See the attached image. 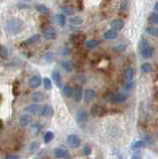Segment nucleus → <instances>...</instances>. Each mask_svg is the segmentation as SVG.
Listing matches in <instances>:
<instances>
[{"label":"nucleus","instance_id":"nucleus-1","mask_svg":"<svg viewBox=\"0 0 158 159\" xmlns=\"http://www.w3.org/2000/svg\"><path fill=\"white\" fill-rule=\"evenodd\" d=\"M24 28V22L21 19H11L6 23L5 31L8 35H16Z\"/></svg>","mask_w":158,"mask_h":159},{"label":"nucleus","instance_id":"nucleus-2","mask_svg":"<svg viewBox=\"0 0 158 159\" xmlns=\"http://www.w3.org/2000/svg\"><path fill=\"white\" fill-rule=\"evenodd\" d=\"M139 48H140L141 56L144 59H150L154 56L155 50H154L152 46L149 45V43L147 42L145 39L141 40V42H140V44H139Z\"/></svg>","mask_w":158,"mask_h":159},{"label":"nucleus","instance_id":"nucleus-3","mask_svg":"<svg viewBox=\"0 0 158 159\" xmlns=\"http://www.w3.org/2000/svg\"><path fill=\"white\" fill-rule=\"evenodd\" d=\"M127 97H128L127 94H121V93H116V94H109L108 96V100L113 103H121L127 100Z\"/></svg>","mask_w":158,"mask_h":159},{"label":"nucleus","instance_id":"nucleus-4","mask_svg":"<svg viewBox=\"0 0 158 159\" xmlns=\"http://www.w3.org/2000/svg\"><path fill=\"white\" fill-rule=\"evenodd\" d=\"M106 110L105 109L104 107L99 106V104H94L91 109V113L92 116L95 117H101V116H104L106 114Z\"/></svg>","mask_w":158,"mask_h":159},{"label":"nucleus","instance_id":"nucleus-5","mask_svg":"<svg viewBox=\"0 0 158 159\" xmlns=\"http://www.w3.org/2000/svg\"><path fill=\"white\" fill-rule=\"evenodd\" d=\"M85 41V36L84 34H76L71 37V42L76 47H81Z\"/></svg>","mask_w":158,"mask_h":159},{"label":"nucleus","instance_id":"nucleus-6","mask_svg":"<svg viewBox=\"0 0 158 159\" xmlns=\"http://www.w3.org/2000/svg\"><path fill=\"white\" fill-rule=\"evenodd\" d=\"M42 109L43 107L39 106V104H36V103H32V104H29L25 107V110L27 113H29L31 114H34V116H39V114L42 113Z\"/></svg>","mask_w":158,"mask_h":159},{"label":"nucleus","instance_id":"nucleus-7","mask_svg":"<svg viewBox=\"0 0 158 159\" xmlns=\"http://www.w3.org/2000/svg\"><path fill=\"white\" fill-rule=\"evenodd\" d=\"M42 36L45 40H54L57 36L56 30H55L53 27H50V26L47 27L46 29H44Z\"/></svg>","mask_w":158,"mask_h":159},{"label":"nucleus","instance_id":"nucleus-8","mask_svg":"<svg viewBox=\"0 0 158 159\" xmlns=\"http://www.w3.org/2000/svg\"><path fill=\"white\" fill-rule=\"evenodd\" d=\"M67 142L72 148H78L81 145V139L78 137V135L71 134L67 137Z\"/></svg>","mask_w":158,"mask_h":159},{"label":"nucleus","instance_id":"nucleus-9","mask_svg":"<svg viewBox=\"0 0 158 159\" xmlns=\"http://www.w3.org/2000/svg\"><path fill=\"white\" fill-rule=\"evenodd\" d=\"M88 120V113L84 110H80L77 113V122L79 126H84Z\"/></svg>","mask_w":158,"mask_h":159},{"label":"nucleus","instance_id":"nucleus-10","mask_svg":"<svg viewBox=\"0 0 158 159\" xmlns=\"http://www.w3.org/2000/svg\"><path fill=\"white\" fill-rule=\"evenodd\" d=\"M61 67L63 68V69L66 71V72L68 73H71L73 72L74 69H75V63L73 62V61L71 60H64L61 62Z\"/></svg>","mask_w":158,"mask_h":159},{"label":"nucleus","instance_id":"nucleus-11","mask_svg":"<svg viewBox=\"0 0 158 159\" xmlns=\"http://www.w3.org/2000/svg\"><path fill=\"white\" fill-rule=\"evenodd\" d=\"M95 97H97V93H95L94 90L88 89V90L85 91L84 100H85V103H91V101H92L95 99Z\"/></svg>","mask_w":158,"mask_h":159},{"label":"nucleus","instance_id":"nucleus-12","mask_svg":"<svg viewBox=\"0 0 158 159\" xmlns=\"http://www.w3.org/2000/svg\"><path fill=\"white\" fill-rule=\"evenodd\" d=\"M41 83H42V80H41L40 77L38 76H33L31 77L29 81H28V84L31 89H36V87H40Z\"/></svg>","mask_w":158,"mask_h":159},{"label":"nucleus","instance_id":"nucleus-13","mask_svg":"<svg viewBox=\"0 0 158 159\" xmlns=\"http://www.w3.org/2000/svg\"><path fill=\"white\" fill-rule=\"evenodd\" d=\"M54 154L57 158H68L69 157V152L67 149H65L63 147H58L54 150Z\"/></svg>","mask_w":158,"mask_h":159},{"label":"nucleus","instance_id":"nucleus-14","mask_svg":"<svg viewBox=\"0 0 158 159\" xmlns=\"http://www.w3.org/2000/svg\"><path fill=\"white\" fill-rule=\"evenodd\" d=\"M111 26L115 31H121V30H122L123 27H124V22L121 19H115L111 23Z\"/></svg>","mask_w":158,"mask_h":159},{"label":"nucleus","instance_id":"nucleus-15","mask_svg":"<svg viewBox=\"0 0 158 159\" xmlns=\"http://www.w3.org/2000/svg\"><path fill=\"white\" fill-rule=\"evenodd\" d=\"M134 75H135V71L132 67L126 68V70L124 71V77H125V79H126L127 82L132 81L133 78H134Z\"/></svg>","mask_w":158,"mask_h":159},{"label":"nucleus","instance_id":"nucleus-16","mask_svg":"<svg viewBox=\"0 0 158 159\" xmlns=\"http://www.w3.org/2000/svg\"><path fill=\"white\" fill-rule=\"evenodd\" d=\"M74 100L79 103V101L82 100V97H83L84 94H83V89H82V87H77L76 89L74 90Z\"/></svg>","mask_w":158,"mask_h":159},{"label":"nucleus","instance_id":"nucleus-17","mask_svg":"<svg viewBox=\"0 0 158 159\" xmlns=\"http://www.w3.org/2000/svg\"><path fill=\"white\" fill-rule=\"evenodd\" d=\"M118 31H115V30H113V29L108 30V31L105 32V34H104L105 39H106V40H114L118 38Z\"/></svg>","mask_w":158,"mask_h":159},{"label":"nucleus","instance_id":"nucleus-18","mask_svg":"<svg viewBox=\"0 0 158 159\" xmlns=\"http://www.w3.org/2000/svg\"><path fill=\"white\" fill-rule=\"evenodd\" d=\"M31 120H32V118H31L30 116H28V114H23V116L19 118V123L21 126L25 127L27 126H29Z\"/></svg>","mask_w":158,"mask_h":159},{"label":"nucleus","instance_id":"nucleus-19","mask_svg":"<svg viewBox=\"0 0 158 159\" xmlns=\"http://www.w3.org/2000/svg\"><path fill=\"white\" fill-rule=\"evenodd\" d=\"M70 23L72 25H74V26H81L82 24L84 23V20L82 17L80 16H74V17H71L70 18Z\"/></svg>","mask_w":158,"mask_h":159},{"label":"nucleus","instance_id":"nucleus-20","mask_svg":"<svg viewBox=\"0 0 158 159\" xmlns=\"http://www.w3.org/2000/svg\"><path fill=\"white\" fill-rule=\"evenodd\" d=\"M31 100L35 101V103H41V101L44 100V94L41 92H35L31 96Z\"/></svg>","mask_w":158,"mask_h":159},{"label":"nucleus","instance_id":"nucleus-21","mask_svg":"<svg viewBox=\"0 0 158 159\" xmlns=\"http://www.w3.org/2000/svg\"><path fill=\"white\" fill-rule=\"evenodd\" d=\"M40 37L41 36L39 35V34H35V35L31 36L30 38L27 39L26 41L24 42V44H25V45H34V44L37 43L40 40Z\"/></svg>","mask_w":158,"mask_h":159},{"label":"nucleus","instance_id":"nucleus-22","mask_svg":"<svg viewBox=\"0 0 158 159\" xmlns=\"http://www.w3.org/2000/svg\"><path fill=\"white\" fill-rule=\"evenodd\" d=\"M53 113H54L53 107H50V106H45L42 109V113H41V114H42V116H44L49 117V116H52Z\"/></svg>","mask_w":158,"mask_h":159},{"label":"nucleus","instance_id":"nucleus-23","mask_svg":"<svg viewBox=\"0 0 158 159\" xmlns=\"http://www.w3.org/2000/svg\"><path fill=\"white\" fill-rule=\"evenodd\" d=\"M98 45H99V42L98 41V40H95V39L89 40V41H87V43H85V46H87V48L90 49V50L95 49Z\"/></svg>","mask_w":158,"mask_h":159},{"label":"nucleus","instance_id":"nucleus-24","mask_svg":"<svg viewBox=\"0 0 158 159\" xmlns=\"http://www.w3.org/2000/svg\"><path fill=\"white\" fill-rule=\"evenodd\" d=\"M63 94H64L65 97H71L72 96H73V94H74V89L71 86H69V84H68V86H65L64 89H63Z\"/></svg>","mask_w":158,"mask_h":159},{"label":"nucleus","instance_id":"nucleus-25","mask_svg":"<svg viewBox=\"0 0 158 159\" xmlns=\"http://www.w3.org/2000/svg\"><path fill=\"white\" fill-rule=\"evenodd\" d=\"M44 143H50L51 141H52L54 139V132H52V131H47V132L44 134Z\"/></svg>","mask_w":158,"mask_h":159},{"label":"nucleus","instance_id":"nucleus-26","mask_svg":"<svg viewBox=\"0 0 158 159\" xmlns=\"http://www.w3.org/2000/svg\"><path fill=\"white\" fill-rule=\"evenodd\" d=\"M52 77H53V80H54L55 84H56L58 87H60L61 86V75H60L59 71H57V70L54 71L53 74H52Z\"/></svg>","mask_w":158,"mask_h":159},{"label":"nucleus","instance_id":"nucleus-27","mask_svg":"<svg viewBox=\"0 0 158 159\" xmlns=\"http://www.w3.org/2000/svg\"><path fill=\"white\" fill-rule=\"evenodd\" d=\"M42 128H43L42 124H40V123H34L33 126H31V132H32L34 135H37L41 130H42Z\"/></svg>","mask_w":158,"mask_h":159},{"label":"nucleus","instance_id":"nucleus-28","mask_svg":"<svg viewBox=\"0 0 158 159\" xmlns=\"http://www.w3.org/2000/svg\"><path fill=\"white\" fill-rule=\"evenodd\" d=\"M141 71L143 73H151L153 72V66L150 63H144L141 65Z\"/></svg>","mask_w":158,"mask_h":159},{"label":"nucleus","instance_id":"nucleus-29","mask_svg":"<svg viewBox=\"0 0 158 159\" xmlns=\"http://www.w3.org/2000/svg\"><path fill=\"white\" fill-rule=\"evenodd\" d=\"M36 10L39 13H43V14H46V13L49 12V8H48L47 6L44 5V4H38V5H36Z\"/></svg>","mask_w":158,"mask_h":159},{"label":"nucleus","instance_id":"nucleus-30","mask_svg":"<svg viewBox=\"0 0 158 159\" xmlns=\"http://www.w3.org/2000/svg\"><path fill=\"white\" fill-rule=\"evenodd\" d=\"M146 33H148L151 36L158 37V28L157 27H147Z\"/></svg>","mask_w":158,"mask_h":159},{"label":"nucleus","instance_id":"nucleus-31","mask_svg":"<svg viewBox=\"0 0 158 159\" xmlns=\"http://www.w3.org/2000/svg\"><path fill=\"white\" fill-rule=\"evenodd\" d=\"M9 55V51L5 46L0 45V57L1 58H7Z\"/></svg>","mask_w":158,"mask_h":159},{"label":"nucleus","instance_id":"nucleus-32","mask_svg":"<svg viewBox=\"0 0 158 159\" xmlns=\"http://www.w3.org/2000/svg\"><path fill=\"white\" fill-rule=\"evenodd\" d=\"M126 50V45L125 44H118L115 47H113V51L118 53H123Z\"/></svg>","mask_w":158,"mask_h":159},{"label":"nucleus","instance_id":"nucleus-33","mask_svg":"<svg viewBox=\"0 0 158 159\" xmlns=\"http://www.w3.org/2000/svg\"><path fill=\"white\" fill-rule=\"evenodd\" d=\"M146 146V143L144 142V140H137L132 144V147L135 149H139V148H143Z\"/></svg>","mask_w":158,"mask_h":159},{"label":"nucleus","instance_id":"nucleus-34","mask_svg":"<svg viewBox=\"0 0 158 159\" xmlns=\"http://www.w3.org/2000/svg\"><path fill=\"white\" fill-rule=\"evenodd\" d=\"M64 13H66L67 15H74L75 14V9L73 7H71V6H64L63 8H62Z\"/></svg>","mask_w":158,"mask_h":159},{"label":"nucleus","instance_id":"nucleus-35","mask_svg":"<svg viewBox=\"0 0 158 159\" xmlns=\"http://www.w3.org/2000/svg\"><path fill=\"white\" fill-rule=\"evenodd\" d=\"M43 84H44V87H45L46 90L52 89V82H51V80L49 79V78H44Z\"/></svg>","mask_w":158,"mask_h":159},{"label":"nucleus","instance_id":"nucleus-36","mask_svg":"<svg viewBox=\"0 0 158 159\" xmlns=\"http://www.w3.org/2000/svg\"><path fill=\"white\" fill-rule=\"evenodd\" d=\"M44 59H45L47 62H53L55 60V54L53 52H48L45 56H44Z\"/></svg>","mask_w":158,"mask_h":159},{"label":"nucleus","instance_id":"nucleus-37","mask_svg":"<svg viewBox=\"0 0 158 159\" xmlns=\"http://www.w3.org/2000/svg\"><path fill=\"white\" fill-rule=\"evenodd\" d=\"M57 19H58V23H59L60 26H64L65 23H66V17L64 14H59L57 15Z\"/></svg>","mask_w":158,"mask_h":159},{"label":"nucleus","instance_id":"nucleus-38","mask_svg":"<svg viewBox=\"0 0 158 159\" xmlns=\"http://www.w3.org/2000/svg\"><path fill=\"white\" fill-rule=\"evenodd\" d=\"M133 87H134V82H133V81H130V82H127V83L124 84V87H123V90H124L125 92H128V91L131 90Z\"/></svg>","mask_w":158,"mask_h":159},{"label":"nucleus","instance_id":"nucleus-39","mask_svg":"<svg viewBox=\"0 0 158 159\" xmlns=\"http://www.w3.org/2000/svg\"><path fill=\"white\" fill-rule=\"evenodd\" d=\"M150 21L154 23L155 25H158V13L157 12L153 13V14L150 16Z\"/></svg>","mask_w":158,"mask_h":159},{"label":"nucleus","instance_id":"nucleus-40","mask_svg":"<svg viewBox=\"0 0 158 159\" xmlns=\"http://www.w3.org/2000/svg\"><path fill=\"white\" fill-rule=\"evenodd\" d=\"M144 142H145L146 144H148V145H152L153 142H154V140H153V138L150 136V135H146L145 138H144Z\"/></svg>","mask_w":158,"mask_h":159},{"label":"nucleus","instance_id":"nucleus-41","mask_svg":"<svg viewBox=\"0 0 158 159\" xmlns=\"http://www.w3.org/2000/svg\"><path fill=\"white\" fill-rule=\"evenodd\" d=\"M38 148H39V143L37 142V141H35V142H33L32 144H31V146H30V151H32V152H35Z\"/></svg>","mask_w":158,"mask_h":159},{"label":"nucleus","instance_id":"nucleus-42","mask_svg":"<svg viewBox=\"0 0 158 159\" xmlns=\"http://www.w3.org/2000/svg\"><path fill=\"white\" fill-rule=\"evenodd\" d=\"M92 153V148L90 145H85L84 147V154L85 155H90Z\"/></svg>","mask_w":158,"mask_h":159},{"label":"nucleus","instance_id":"nucleus-43","mask_svg":"<svg viewBox=\"0 0 158 159\" xmlns=\"http://www.w3.org/2000/svg\"><path fill=\"white\" fill-rule=\"evenodd\" d=\"M121 9L122 10H124V11H126V10L128 9V2L126 1V0H124V1H122L121 2Z\"/></svg>","mask_w":158,"mask_h":159},{"label":"nucleus","instance_id":"nucleus-44","mask_svg":"<svg viewBox=\"0 0 158 159\" xmlns=\"http://www.w3.org/2000/svg\"><path fill=\"white\" fill-rule=\"evenodd\" d=\"M76 3H77L78 9L79 10H83L84 6H83V0H76Z\"/></svg>","mask_w":158,"mask_h":159},{"label":"nucleus","instance_id":"nucleus-45","mask_svg":"<svg viewBox=\"0 0 158 159\" xmlns=\"http://www.w3.org/2000/svg\"><path fill=\"white\" fill-rule=\"evenodd\" d=\"M71 54V50L69 48H64L63 51H62V55L63 56H69Z\"/></svg>","mask_w":158,"mask_h":159},{"label":"nucleus","instance_id":"nucleus-46","mask_svg":"<svg viewBox=\"0 0 158 159\" xmlns=\"http://www.w3.org/2000/svg\"><path fill=\"white\" fill-rule=\"evenodd\" d=\"M5 159H19L18 155H15V154H10L8 156H6Z\"/></svg>","mask_w":158,"mask_h":159},{"label":"nucleus","instance_id":"nucleus-47","mask_svg":"<svg viewBox=\"0 0 158 159\" xmlns=\"http://www.w3.org/2000/svg\"><path fill=\"white\" fill-rule=\"evenodd\" d=\"M109 1L111 0H102V7H105V6H106V5H108V3H109Z\"/></svg>","mask_w":158,"mask_h":159},{"label":"nucleus","instance_id":"nucleus-48","mask_svg":"<svg viewBox=\"0 0 158 159\" xmlns=\"http://www.w3.org/2000/svg\"><path fill=\"white\" fill-rule=\"evenodd\" d=\"M154 11L158 13V2H156L155 5H154Z\"/></svg>","mask_w":158,"mask_h":159},{"label":"nucleus","instance_id":"nucleus-49","mask_svg":"<svg viewBox=\"0 0 158 159\" xmlns=\"http://www.w3.org/2000/svg\"><path fill=\"white\" fill-rule=\"evenodd\" d=\"M2 126H3V123H2L1 119H0V129H1V128H2Z\"/></svg>","mask_w":158,"mask_h":159},{"label":"nucleus","instance_id":"nucleus-50","mask_svg":"<svg viewBox=\"0 0 158 159\" xmlns=\"http://www.w3.org/2000/svg\"><path fill=\"white\" fill-rule=\"evenodd\" d=\"M21 1H23V2H31L32 0H21Z\"/></svg>","mask_w":158,"mask_h":159},{"label":"nucleus","instance_id":"nucleus-51","mask_svg":"<svg viewBox=\"0 0 158 159\" xmlns=\"http://www.w3.org/2000/svg\"><path fill=\"white\" fill-rule=\"evenodd\" d=\"M131 159H140V158H139L138 156H133V157H132Z\"/></svg>","mask_w":158,"mask_h":159},{"label":"nucleus","instance_id":"nucleus-52","mask_svg":"<svg viewBox=\"0 0 158 159\" xmlns=\"http://www.w3.org/2000/svg\"><path fill=\"white\" fill-rule=\"evenodd\" d=\"M36 159H41V158H36Z\"/></svg>","mask_w":158,"mask_h":159}]
</instances>
